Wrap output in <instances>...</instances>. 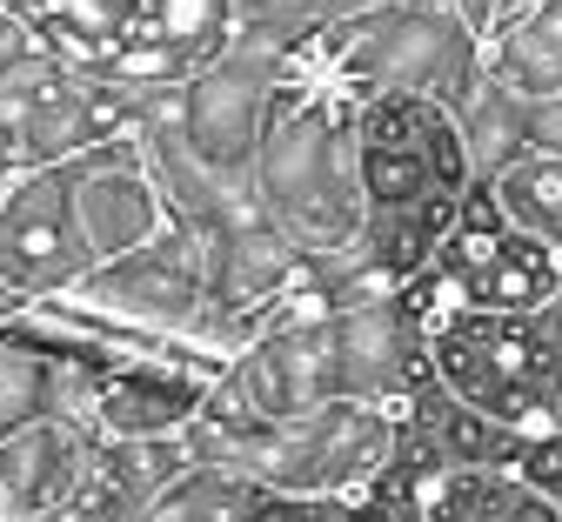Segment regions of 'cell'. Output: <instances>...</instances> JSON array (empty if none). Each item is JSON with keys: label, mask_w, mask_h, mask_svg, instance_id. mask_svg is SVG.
<instances>
[{"label": "cell", "mask_w": 562, "mask_h": 522, "mask_svg": "<svg viewBox=\"0 0 562 522\" xmlns=\"http://www.w3.org/2000/svg\"><path fill=\"white\" fill-rule=\"evenodd\" d=\"M415 509L422 522H562L549 496L516 482L509 469H462V463H429L415 476Z\"/></svg>", "instance_id": "7"}, {"label": "cell", "mask_w": 562, "mask_h": 522, "mask_svg": "<svg viewBox=\"0 0 562 522\" xmlns=\"http://www.w3.org/2000/svg\"><path fill=\"white\" fill-rule=\"evenodd\" d=\"M529 147H549V155H562V95L529 101Z\"/></svg>", "instance_id": "9"}, {"label": "cell", "mask_w": 562, "mask_h": 522, "mask_svg": "<svg viewBox=\"0 0 562 522\" xmlns=\"http://www.w3.org/2000/svg\"><path fill=\"white\" fill-rule=\"evenodd\" d=\"M274 60H281V41L235 27V41L181 81V141L235 188H248V168H255Z\"/></svg>", "instance_id": "4"}, {"label": "cell", "mask_w": 562, "mask_h": 522, "mask_svg": "<svg viewBox=\"0 0 562 522\" xmlns=\"http://www.w3.org/2000/svg\"><path fill=\"white\" fill-rule=\"evenodd\" d=\"M67 195H75V221H81L94 262L140 248L148 235H161L168 221H175L168 201H161V188H155V175H148V162H140V141L134 134L81 147V155L67 162Z\"/></svg>", "instance_id": "6"}, {"label": "cell", "mask_w": 562, "mask_h": 522, "mask_svg": "<svg viewBox=\"0 0 562 522\" xmlns=\"http://www.w3.org/2000/svg\"><path fill=\"white\" fill-rule=\"evenodd\" d=\"M429 368L456 402L496 415L522 435L562 429V355L536 315L449 309L429 329Z\"/></svg>", "instance_id": "1"}, {"label": "cell", "mask_w": 562, "mask_h": 522, "mask_svg": "<svg viewBox=\"0 0 562 522\" xmlns=\"http://www.w3.org/2000/svg\"><path fill=\"white\" fill-rule=\"evenodd\" d=\"M21 175V155H14V134H8V121H0V195H8V181Z\"/></svg>", "instance_id": "10"}, {"label": "cell", "mask_w": 562, "mask_h": 522, "mask_svg": "<svg viewBox=\"0 0 562 522\" xmlns=\"http://www.w3.org/2000/svg\"><path fill=\"white\" fill-rule=\"evenodd\" d=\"M94 268V248L75 221V195H67V162L54 168H21L0 195V288L21 309L47 302V295L75 288Z\"/></svg>", "instance_id": "5"}, {"label": "cell", "mask_w": 562, "mask_h": 522, "mask_svg": "<svg viewBox=\"0 0 562 522\" xmlns=\"http://www.w3.org/2000/svg\"><path fill=\"white\" fill-rule=\"evenodd\" d=\"M356 141V188H362V221H389V214H422L462 201V188L475 181L469 168V141L456 127V114L429 95L408 88H382L356 101L348 121Z\"/></svg>", "instance_id": "2"}, {"label": "cell", "mask_w": 562, "mask_h": 522, "mask_svg": "<svg viewBox=\"0 0 562 522\" xmlns=\"http://www.w3.org/2000/svg\"><path fill=\"white\" fill-rule=\"evenodd\" d=\"M402 442V415L389 402H356L335 396L295 422L268 429V449L255 463V482L289 489V496H348L369 489Z\"/></svg>", "instance_id": "3"}, {"label": "cell", "mask_w": 562, "mask_h": 522, "mask_svg": "<svg viewBox=\"0 0 562 522\" xmlns=\"http://www.w3.org/2000/svg\"><path fill=\"white\" fill-rule=\"evenodd\" d=\"M482 181H488V195H496V208L516 221V229H529L549 248H562V155L522 147V155H509L496 175H482Z\"/></svg>", "instance_id": "8"}]
</instances>
